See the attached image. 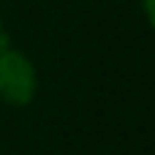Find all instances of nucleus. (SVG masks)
I'll use <instances>...</instances> for the list:
<instances>
[{"label":"nucleus","mask_w":155,"mask_h":155,"mask_svg":"<svg viewBox=\"0 0 155 155\" xmlns=\"http://www.w3.org/2000/svg\"><path fill=\"white\" fill-rule=\"evenodd\" d=\"M3 41L5 38H0V98L11 106H25L35 95V68L22 52L8 49Z\"/></svg>","instance_id":"f257e3e1"},{"label":"nucleus","mask_w":155,"mask_h":155,"mask_svg":"<svg viewBox=\"0 0 155 155\" xmlns=\"http://www.w3.org/2000/svg\"><path fill=\"white\" fill-rule=\"evenodd\" d=\"M142 3H144V11H147V16H150V22L155 27V0H142Z\"/></svg>","instance_id":"f03ea898"},{"label":"nucleus","mask_w":155,"mask_h":155,"mask_svg":"<svg viewBox=\"0 0 155 155\" xmlns=\"http://www.w3.org/2000/svg\"><path fill=\"white\" fill-rule=\"evenodd\" d=\"M0 38H3V30H0Z\"/></svg>","instance_id":"7ed1b4c3"}]
</instances>
